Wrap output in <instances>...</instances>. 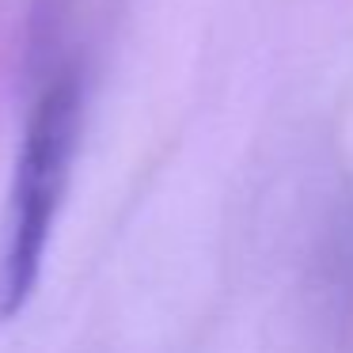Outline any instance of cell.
<instances>
[{
    "mask_svg": "<svg viewBox=\"0 0 353 353\" xmlns=\"http://www.w3.org/2000/svg\"><path fill=\"white\" fill-rule=\"evenodd\" d=\"M80 122H84V88L77 72L61 69L34 95L16 152L8 205L0 224V323L16 319L39 292L77 160Z\"/></svg>",
    "mask_w": 353,
    "mask_h": 353,
    "instance_id": "obj_1",
    "label": "cell"
}]
</instances>
